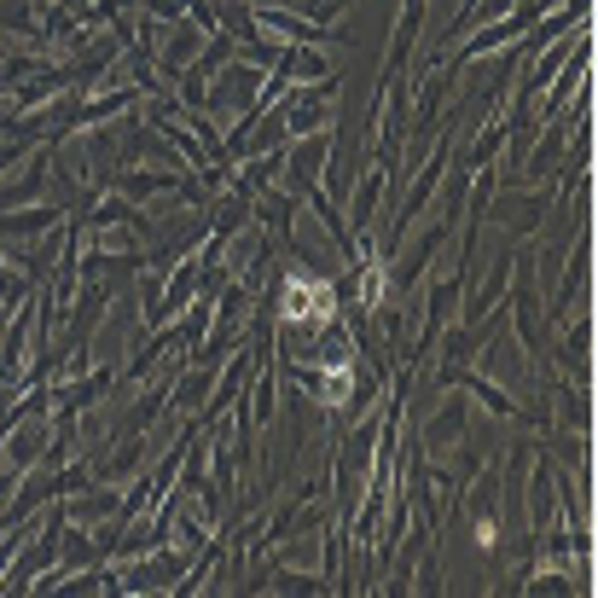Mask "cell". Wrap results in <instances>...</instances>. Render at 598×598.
<instances>
[{
  "mask_svg": "<svg viewBox=\"0 0 598 598\" xmlns=\"http://www.w3.org/2000/svg\"><path fill=\"white\" fill-rule=\"evenodd\" d=\"M546 210H552V192H523V186H494L488 192V210L483 221H500V227H511V238H528L546 221Z\"/></svg>",
  "mask_w": 598,
  "mask_h": 598,
  "instance_id": "cell-1",
  "label": "cell"
},
{
  "mask_svg": "<svg viewBox=\"0 0 598 598\" xmlns=\"http://www.w3.org/2000/svg\"><path fill=\"white\" fill-rule=\"evenodd\" d=\"M465 431H471V401L448 396V401H441L431 419H424V431H419V441H424V459H441V453H448V448H453V441L465 436Z\"/></svg>",
  "mask_w": 598,
  "mask_h": 598,
  "instance_id": "cell-2",
  "label": "cell"
}]
</instances>
